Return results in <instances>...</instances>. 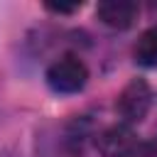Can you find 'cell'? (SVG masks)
<instances>
[{
	"label": "cell",
	"mask_w": 157,
	"mask_h": 157,
	"mask_svg": "<svg viewBox=\"0 0 157 157\" xmlns=\"http://www.w3.org/2000/svg\"><path fill=\"white\" fill-rule=\"evenodd\" d=\"M44 78H47V86L54 93H64V96L78 93L88 81V66L76 54H64V56H59L56 61L49 64Z\"/></svg>",
	"instance_id": "cell-2"
},
{
	"label": "cell",
	"mask_w": 157,
	"mask_h": 157,
	"mask_svg": "<svg viewBox=\"0 0 157 157\" xmlns=\"http://www.w3.org/2000/svg\"><path fill=\"white\" fill-rule=\"evenodd\" d=\"M135 145H137V137L132 128L125 123L108 125L96 135V150L101 152V157H128Z\"/></svg>",
	"instance_id": "cell-3"
},
{
	"label": "cell",
	"mask_w": 157,
	"mask_h": 157,
	"mask_svg": "<svg viewBox=\"0 0 157 157\" xmlns=\"http://www.w3.org/2000/svg\"><path fill=\"white\" fill-rule=\"evenodd\" d=\"M137 5L130 2V0H105V2H98L96 7V17L101 25L110 27V29H128L135 25L137 20Z\"/></svg>",
	"instance_id": "cell-4"
},
{
	"label": "cell",
	"mask_w": 157,
	"mask_h": 157,
	"mask_svg": "<svg viewBox=\"0 0 157 157\" xmlns=\"http://www.w3.org/2000/svg\"><path fill=\"white\" fill-rule=\"evenodd\" d=\"M132 59H135V64H140L145 69L157 66V25L147 27L137 37V42L132 47Z\"/></svg>",
	"instance_id": "cell-5"
},
{
	"label": "cell",
	"mask_w": 157,
	"mask_h": 157,
	"mask_svg": "<svg viewBox=\"0 0 157 157\" xmlns=\"http://www.w3.org/2000/svg\"><path fill=\"white\" fill-rule=\"evenodd\" d=\"M152 98H155L152 86L145 78H130L115 98V113H118L120 123H125L130 128L142 123L152 108Z\"/></svg>",
	"instance_id": "cell-1"
},
{
	"label": "cell",
	"mask_w": 157,
	"mask_h": 157,
	"mask_svg": "<svg viewBox=\"0 0 157 157\" xmlns=\"http://www.w3.org/2000/svg\"><path fill=\"white\" fill-rule=\"evenodd\" d=\"M78 7H81V5H76V2H74V5H61V2L54 5V2H47V10H49V12H56V15H71V12H76Z\"/></svg>",
	"instance_id": "cell-7"
},
{
	"label": "cell",
	"mask_w": 157,
	"mask_h": 157,
	"mask_svg": "<svg viewBox=\"0 0 157 157\" xmlns=\"http://www.w3.org/2000/svg\"><path fill=\"white\" fill-rule=\"evenodd\" d=\"M128 157H157V140H142V142H137Z\"/></svg>",
	"instance_id": "cell-6"
}]
</instances>
